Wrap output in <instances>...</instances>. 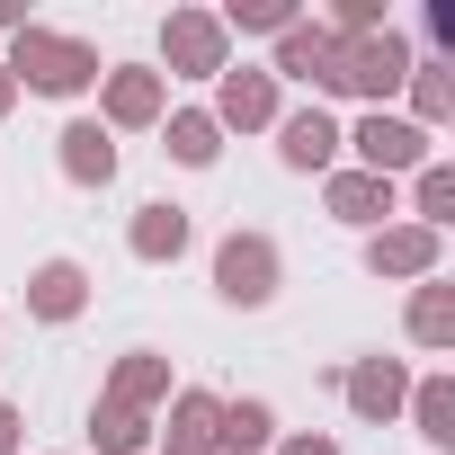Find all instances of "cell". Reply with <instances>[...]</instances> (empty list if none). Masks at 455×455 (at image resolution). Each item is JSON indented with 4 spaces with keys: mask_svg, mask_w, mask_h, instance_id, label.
<instances>
[{
    "mask_svg": "<svg viewBox=\"0 0 455 455\" xmlns=\"http://www.w3.org/2000/svg\"><path fill=\"white\" fill-rule=\"evenodd\" d=\"M28 313L36 322H81L90 313V268L81 259H36L28 268Z\"/></svg>",
    "mask_w": 455,
    "mask_h": 455,
    "instance_id": "5bb4252c",
    "label": "cell"
},
{
    "mask_svg": "<svg viewBox=\"0 0 455 455\" xmlns=\"http://www.w3.org/2000/svg\"><path fill=\"white\" fill-rule=\"evenodd\" d=\"M161 411H170V446H161V455H214V428H223V402H214V393L188 384V393H170Z\"/></svg>",
    "mask_w": 455,
    "mask_h": 455,
    "instance_id": "ac0fdd59",
    "label": "cell"
},
{
    "mask_svg": "<svg viewBox=\"0 0 455 455\" xmlns=\"http://www.w3.org/2000/svg\"><path fill=\"white\" fill-rule=\"evenodd\" d=\"M268 81H313V90H331V81H339V45H331L313 19H295V28L277 36V63H268Z\"/></svg>",
    "mask_w": 455,
    "mask_h": 455,
    "instance_id": "2e32d148",
    "label": "cell"
},
{
    "mask_svg": "<svg viewBox=\"0 0 455 455\" xmlns=\"http://www.w3.org/2000/svg\"><path fill=\"white\" fill-rule=\"evenodd\" d=\"M402 411H411V428H419L428 446H455V375H419Z\"/></svg>",
    "mask_w": 455,
    "mask_h": 455,
    "instance_id": "7402d4cb",
    "label": "cell"
},
{
    "mask_svg": "<svg viewBox=\"0 0 455 455\" xmlns=\"http://www.w3.org/2000/svg\"><path fill=\"white\" fill-rule=\"evenodd\" d=\"M0 72H10L19 90H36V99H81V90H99V45L90 36H63V28H19L10 36V54H0Z\"/></svg>",
    "mask_w": 455,
    "mask_h": 455,
    "instance_id": "6da1fadb",
    "label": "cell"
},
{
    "mask_svg": "<svg viewBox=\"0 0 455 455\" xmlns=\"http://www.w3.org/2000/svg\"><path fill=\"white\" fill-rule=\"evenodd\" d=\"M143 437H152L143 411H116V402L90 411V446H99V455H143Z\"/></svg>",
    "mask_w": 455,
    "mask_h": 455,
    "instance_id": "d4e9b609",
    "label": "cell"
},
{
    "mask_svg": "<svg viewBox=\"0 0 455 455\" xmlns=\"http://www.w3.org/2000/svg\"><path fill=\"white\" fill-rule=\"evenodd\" d=\"M339 143L357 152V170H375V179H411V170H428L437 152H428V134L411 125V116H393V108H366L357 125H339Z\"/></svg>",
    "mask_w": 455,
    "mask_h": 455,
    "instance_id": "3957f363",
    "label": "cell"
},
{
    "mask_svg": "<svg viewBox=\"0 0 455 455\" xmlns=\"http://www.w3.org/2000/svg\"><path fill=\"white\" fill-rule=\"evenodd\" d=\"M402 99H411V125H419V134H437V125L455 116V72H446L437 54H419V63H411V81H402Z\"/></svg>",
    "mask_w": 455,
    "mask_h": 455,
    "instance_id": "ffe728a7",
    "label": "cell"
},
{
    "mask_svg": "<svg viewBox=\"0 0 455 455\" xmlns=\"http://www.w3.org/2000/svg\"><path fill=\"white\" fill-rule=\"evenodd\" d=\"M214 446H223V455H268V446H277V411H268L259 393L223 402V428H214Z\"/></svg>",
    "mask_w": 455,
    "mask_h": 455,
    "instance_id": "44dd1931",
    "label": "cell"
},
{
    "mask_svg": "<svg viewBox=\"0 0 455 455\" xmlns=\"http://www.w3.org/2000/svg\"><path fill=\"white\" fill-rule=\"evenodd\" d=\"M223 36H286L304 19V0H233V10H214Z\"/></svg>",
    "mask_w": 455,
    "mask_h": 455,
    "instance_id": "cb8c5ba5",
    "label": "cell"
},
{
    "mask_svg": "<svg viewBox=\"0 0 455 455\" xmlns=\"http://www.w3.org/2000/svg\"><path fill=\"white\" fill-rule=\"evenodd\" d=\"M428 45H437V63L455 54V0H428Z\"/></svg>",
    "mask_w": 455,
    "mask_h": 455,
    "instance_id": "484cf974",
    "label": "cell"
},
{
    "mask_svg": "<svg viewBox=\"0 0 455 455\" xmlns=\"http://www.w3.org/2000/svg\"><path fill=\"white\" fill-rule=\"evenodd\" d=\"M54 161H63L72 188H116V134H108L99 116H72V125L54 134Z\"/></svg>",
    "mask_w": 455,
    "mask_h": 455,
    "instance_id": "4fadbf2b",
    "label": "cell"
},
{
    "mask_svg": "<svg viewBox=\"0 0 455 455\" xmlns=\"http://www.w3.org/2000/svg\"><path fill=\"white\" fill-rule=\"evenodd\" d=\"M205 116H214L223 134H277L286 108H277V81H268L259 63H233V72L214 81V108H205Z\"/></svg>",
    "mask_w": 455,
    "mask_h": 455,
    "instance_id": "52a82bcc",
    "label": "cell"
},
{
    "mask_svg": "<svg viewBox=\"0 0 455 455\" xmlns=\"http://www.w3.org/2000/svg\"><path fill=\"white\" fill-rule=\"evenodd\" d=\"M161 152H170L179 170H214V161H223V125H214L205 108H170V116H161Z\"/></svg>",
    "mask_w": 455,
    "mask_h": 455,
    "instance_id": "e0dca14e",
    "label": "cell"
},
{
    "mask_svg": "<svg viewBox=\"0 0 455 455\" xmlns=\"http://www.w3.org/2000/svg\"><path fill=\"white\" fill-rule=\"evenodd\" d=\"M277 455H339V437H322V428H295V437H277Z\"/></svg>",
    "mask_w": 455,
    "mask_h": 455,
    "instance_id": "4316f807",
    "label": "cell"
},
{
    "mask_svg": "<svg viewBox=\"0 0 455 455\" xmlns=\"http://www.w3.org/2000/svg\"><path fill=\"white\" fill-rule=\"evenodd\" d=\"M339 393H348V411H357L366 428H384V419H402V402H411V366H402V357H357V366H339Z\"/></svg>",
    "mask_w": 455,
    "mask_h": 455,
    "instance_id": "30bf717a",
    "label": "cell"
},
{
    "mask_svg": "<svg viewBox=\"0 0 455 455\" xmlns=\"http://www.w3.org/2000/svg\"><path fill=\"white\" fill-rule=\"evenodd\" d=\"M161 81H223L233 72V36H223L214 10H170L161 19Z\"/></svg>",
    "mask_w": 455,
    "mask_h": 455,
    "instance_id": "5b68a950",
    "label": "cell"
},
{
    "mask_svg": "<svg viewBox=\"0 0 455 455\" xmlns=\"http://www.w3.org/2000/svg\"><path fill=\"white\" fill-rule=\"evenodd\" d=\"M339 152H348V143H339V116H331V108H295V116H277V161H286V170L331 179Z\"/></svg>",
    "mask_w": 455,
    "mask_h": 455,
    "instance_id": "8fae6325",
    "label": "cell"
},
{
    "mask_svg": "<svg viewBox=\"0 0 455 455\" xmlns=\"http://www.w3.org/2000/svg\"><path fill=\"white\" fill-rule=\"evenodd\" d=\"M411 36L402 28H375V36H357V45H339V81H331V99H366V108H384L402 81H411Z\"/></svg>",
    "mask_w": 455,
    "mask_h": 455,
    "instance_id": "7a4b0ae2",
    "label": "cell"
},
{
    "mask_svg": "<svg viewBox=\"0 0 455 455\" xmlns=\"http://www.w3.org/2000/svg\"><path fill=\"white\" fill-rule=\"evenodd\" d=\"M277 277H286V259H277L268 233H223L214 242V295L233 304V313H259L277 295Z\"/></svg>",
    "mask_w": 455,
    "mask_h": 455,
    "instance_id": "277c9868",
    "label": "cell"
},
{
    "mask_svg": "<svg viewBox=\"0 0 455 455\" xmlns=\"http://www.w3.org/2000/svg\"><path fill=\"white\" fill-rule=\"evenodd\" d=\"M437 259H446V233H428V223H384V233H366V268L375 277H402V286H419V277H437Z\"/></svg>",
    "mask_w": 455,
    "mask_h": 455,
    "instance_id": "ba28073f",
    "label": "cell"
},
{
    "mask_svg": "<svg viewBox=\"0 0 455 455\" xmlns=\"http://www.w3.org/2000/svg\"><path fill=\"white\" fill-rule=\"evenodd\" d=\"M28 446V419H19V402H0V455H19Z\"/></svg>",
    "mask_w": 455,
    "mask_h": 455,
    "instance_id": "83f0119b",
    "label": "cell"
},
{
    "mask_svg": "<svg viewBox=\"0 0 455 455\" xmlns=\"http://www.w3.org/2000/svg\"><path fill=\"white\" fill-rule=\"evenodd\" d=\"M402 331H411V348H455V286H446V277H419Z\"/></svg>",
    "mask_w": 455,
    "mask_h": 455,
    "instance_id": "d6986e66",
    "label": "cell"
},
{
    "mask_svg": "<svg viewBox=\"0 0 455 455\" xmlns=\"http://www.w3.org/2000/svg\"><path fill=\"white\" fill-rule=\"evenodd\" d=\"M170 116V81L152 72V63H108L99 72V125L108 134H143V125H161Z\"/></svg>",
    "mask_w": 455,
    "mask_h": 455,
    "instance_id": "8992f818",
    "label": "cell"
},
{
    "mask_svg": "<svg viewBox=\"0 0 455 455\" xmlns=\"http://www.w3.org/2000/svg\"><path fill=\"white\" fill-rule=\"evenodd\" d=\"M322 205L339 223H357V233H384V223H402V188L375 179V170H331L322 179Z\"/></svg>",
    "mask_w": 455,
    "mask_h": 455,
    "instance_id": "9c48e42d",
    "label": "cell"
},
{
    "mask_svg": "<svg viewBox=\"0 0 455 455\" xmlns=\"http://www.w3.org/2000/svg\"><path fill=\"white\" fill-rule=\"evenodd\" d=\"M411 223H428V233H446V223H455V170H446V161L411 170Z\"/></svg>",
    "mask_w": 455,
    "mask_h": 455,
    "instance_id": "603a6c76",
    "label": "cell"
},
{
    "mask_svg": "<svg viewBox=\"0 0 455 455\" xmlns=\"http://www.w3.org/2000/svg\"><path fill=\"white\" fill-rule=\"evenodd\" d=\"M99 402H116V411H143V419H152V411L170 402V357H161V348H125V357L108 366V393H99Z\"/></svg>",
    "mask_w": 455,
    "mask_h": 455,
    "instance_id": "9a60e30c",
    "label": "cell"
},
{
    "mask_svg": "<svg viewBox=\"0 0 455 455\" xmlns=\"http://www.w3.org/2000/svg\"><path fill=\"white\" fill-rule=\"evenodd\" d=\"M188 242H196V223H188V205H170V196L134 205V223H125V251H134L143 268H179Z\"/></svg>",
    "mask_w": 455,
    "mask_h": 455,
    "instance_id": "7c38bea8",
    "label": "cell"
},
{
    "mask_svg": "<svg viewBox=\"0 0 455 455\" xmlns=\"http://www.w3.org/2000/svg\"><path fill=\"white\" fill-rule=\"evenodd\" d=\"M0 28H10V36H19V28H28V0H0Z\"/></svg>",
    "mask_w": 455,
    "mask_h": 455,
    "instance_id": "f1b7e54d",
    "label": "cell"
},
{
    "mask_svg": "<svg viewBox=\"0 0 455 455\" xmlns=\"http://www.w3.org/2000/svg\"><path fill=\"white\" fill-rule=\"evenodd\" d=\"M10 108H19V81H10V72H0V116H10Z\"/></svg>",
    "mask_w": 455,
    "mask_h": 455,
    "instance_id": "f546056e",
    "label": "cell"
}]
</instances>
